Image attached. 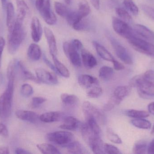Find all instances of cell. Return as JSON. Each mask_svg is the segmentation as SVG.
Masks as SVG:
<instances>
[{
    "label": "cell",
    "instance_id": "obj_1",
    "mask_svg": "<svg viewBox=\"0 0 154 154\" xmlns=\"http://www.w3.org/2000/svg\"><path fill=\"white\" fill-rule=\"evenodd\" d=\"M129 86L136 87L139 96L143 98L154 97V71H147L142 75L135 76L130 80Z\"/></svg>",
    "mask_w": 154,
    "mask_h": 154
},
{
    "label": "cell",
    "instance_id": "obj_2",
    "mask_svg": "<svg viewBox=\"0 0 154 154\" xmlns=\"http://www.w3.org/2000/svg\"><path fill=\"white\" fill-rule=\"evenodd\" d=\"M23 20L16 18L13 30L9 33L7 47L10 54L16 53L25 37Z\"/></svg>",
    "mask_w": 154,
    "mask_h": 154
},
{
    "label": "cell",
    "instance_id": "obj_3",
    "mask_svg": "<svg viewBox=\"0 0 154 154\" xmlns=\"http://www.w3.org/2000/svg\"><path fill=\"white\" fill-rule=\"evenodd\" d=\"M14 80H8L7 87L0 96V117L1 118H8L11 114Z\"/></svg>",
    "mask_w": 154,
    "mask_h": 154
},
{
    "label": "cell",
    "instance_id": "obj_4",
    "mask_svg": "<svg viewBox=\"0 0 154 154\" xmlns=\"http://www.w3.org/2000/svg\"><path fill=\"white\" fill-rule=\"evenodd\" d=\"M35 6L47 24L52 25L56 23L57 18L51 10L50 0H36Z\"/></svg>",
    "mask_w": 154,
    "mask_h": 154
},
{
    "label": "cell",
    "instance_id": "obj_5",
    "mask_svg": "<svg viewBox=\"0 0 154 154\" xmlns=\"http://www.w3.org/2000/svg\"><path fill=\"white\" fill-rule=\"evenodd\" d=\"M49 142L62 147H66L74 141L75 136L68 131H60L49 133L46 136Z\"/></svg>",
    "mask_w": 154,
    "mask_h": 154
},
{
    "label": "cell",
    "instance_id": "obj_6",
    "mask_svg": "<svg viewBox=\"0 0 154 154\" xmlns=\"http://www.w3.org/2000/svg\"><path fill=\"white\" fill-rule=\"evenodd\" d=\"M129 44L137 51L147 56L154 57V45L135 36L128 40Z\"/></svg>",
    "mask_w": 154,
    "mask_h": 154
},
{
    "label": "cell",
    "instance_id": "obj_7",
    "mask_svg": "<svg viewBox=\"0 0 154 154\" xmlns=\"http://www.w3.org/2000/svg\"><path fill=\"white\" fill-rule=\"evenodd\" d=\"M112 26L118 34L127 40L136 36L134 30L128 24L116 17H113L112 19Z\"/></svg>",
    "mask_w": 154,
    "mask_h": 154
},
{
    "label": "cell",
    "instance_id": "obj_8",
    "mask_svg": "<svg viewBox=\"0 0 154 154\" xmlns=\"http://www.w3.org/2000/svg\"><path fill=\"white\" fill-rule=\"evenodd\" d=\"M82 110L85 118L92 117L96 119L97 122L104 123L105 117L102 112L89 101H85L82 104Z\"/></svg>",
    "mask_w": 154,
    "mask_h": 154
},
{
    "label": "cell",
    "instance_id": "obj_9",
    "mask_svg": "<svg viewBox=\"0 0 154 154\" xmlns=\"http://www.w3.org/2000/svg\"><path fill=\"white\" fill-rule=\"evenodd\" d=\"M110 41L118 58L126 64H133V59L127 49L114 38H110Z\"/></svg>",
    "mask_w": 154,
    "mask_h": 154
},
{
    "label": "cell",
    "instance_id": "obj_10",
    "mask_svg": "<svg viewBox=\"0 0 154 154\" xmlns=\"http://www.w3.org/2000/svg\"><path fill=\"white\" fill-rule=\"evenodd\" d=\"M63 50L65 54L74 66L79 67L81 66L82 59L79 51L73 46L71 42H64Z\"/></svg>",
    "mask_w": 154,
    "mask_h": 154
},
{
    "label": "cell",
    "instance_id": "obj_11",
    "mask_svg": "<svg viewBox=\"0 0 154 154\" xmlns=\"http://www.w3.org/2000/svg\"><path fill=\"white\" fill-rule=\"evenodd\" d=\"M36 77L41 83L48 85H57L58 80L55 73L50 72L43 68H38L35 70Z\"/></svg>",
    "mask_w": 154,
    "mask_h": 154
},
{
    "label": "cell",
    "instance_id": "obj_12",
    "mask_svg": "<svg viewBox=\"0 0 154 154\" xmlns=\"http://www.w3.org/2000/svg\"><path fill=\"white\" fill-rule=\"evenodd\" d=\"M87 143L90 147L93 153L102 154L105 153L104 152V143L101 137L94 136L90 138Z\"/></svg>",
    "mask_w": 154,
    "mask_h": 154
},
{
    "label": "cell",
    "instance_id": "obj_13",
    "mask_svg": "<svg viewBox=\"0 0 154 154\" xmlns=\"http://www.w3.org/2000/svg\"><path fill=\"white\" fill-rule=\"evenodd\" d=\"M31 36L33 41L38 42L40 41L43 30L39 19L37 17L32 18L31 23Z\"/></svg>",
    "mask_w": 154,
    "mask_h": 154
},
{
    "label": "cell",
    "instance_id": "obj_14",
    "mask_svg": "<svg viewBox=\"0 0 154 154\" xmlns=\"http://www.w3.org/2000/svg\"><path fill=\"white\" fill-rule=\"evenodd\" d=\"M44 33L48 44L50 53L51 56H57V41L53 32L47 27L44 28Z\"/></svg>",
    "mask_w": 154,
    "mask_h": 154
},
{
    "label": "cell",
    "instance_id": "obj_15",
    "mask_svg": "<svg viewBox=\"0 0 154 154\" xmlns=\"http://www.w3.org/2000/svg\"><path fill=\"white\" fill-rule=\"evenodd\" d=\"M78 81L79 85L83 88H90L99 85V81L97 78L87 74L80 75Z\"/></svg>",
    "mask_w": 154,
    "mask_h": 154
},
{
    "label": "cell",
    "instance_id": "obj_16",
    "mask_svg": "<svg viewBox=\"0 0 154 154\" xmlns=\"http://www.w3.org/2000/svg\"><path fill=\"white\" fill-rule=\"evenodd\" d=\"M15 115L20 120L27 121L32 124H36L40 120L39 116L32 111L19 110L16 111Z\"/></svg>",
    "mask_w": 154,
    "mask_h": 154
},
{
    "label": "cell",
    "instance_id": "obj_17",
    "mask_svg": "<svg viewBox=\"0 0 154 154\" xmlns=\"http://www.w3.org/2000/svg\"><path fill=\"white\" fill-rule=\"evenodd\" d=\"M80 122L74 116H68L64 119L63 124L60 125V128L68 131H75L80 128Z\"/></svg>",
    "mask_w": 154,
    "mask_h": 154
},
{
    "label": "cell",
    "instance_id": "obj_18",
    "mask_svg": "<svg viewBox=\"0 0 154 154\" xmlns=\"http://www.w3.org/2000/svg\"><path fill=\"white\" fill-rule=\"evenodd\" d=\"M134 30L136 33L147 40L154 42V33L146 26L142 24H136L134 26Z\"/></svg>",
    "mask_w": 154,
    "mask_h": 154
},
{
    "label": "cell",
    "instance_id": "obj_19",
    "mask_svg": "<svg viewBox=\"0 0 154 154\" xmlns=\"http://www.w3.org/2000/svg\"><path fill=\"white\" fill-rule=\"evenodd\" d=\"M81 52L82 61L85 68L91 69L97 66V61L95 57L91 53L84 49Z\"/></svg>",
    "mask_w": 154,
    "mask_h": 154
},
{
    "label": "cell",
    "instance_id": "obj_20",
    "mask_svg": "<svg viewBox=\"0 0 154 154\" xmlns=\"http://www.w3.org/2000/svg\"><path fill=\"white\" fill-rule=\"evenodd\" d=\"M6 9V25L8 28L9 33L13 30L15 24L14 18V9L13 5L12 3H7Z\"/></svg>",
    "mask_w": 154,
    "mask_h": 154
},
{
    "label": "cell",
    "instance_id": "obj_21",
    "mask_svg": "<svg viewBox=\"0 0 154 154\" xmlns=\"http://www.w3.org/2000/svg\"><path fill=\"white\" fill-rule=\"evenodd\" d=\"M93 43L97 53L101 58L104 60L111 62L115 59L112 54L103 45L96 41L93 42Z\"/></svg>",
    "mask_w": 154,
    "mask_h": 154
},
{
    "label": "cell",
    "instance_id": "obj_22",
    "mask_svg": "<svg viewBox=\"0 0 154 154\" xmlns=\"http://www.w3.org/2000/svg\"><path fill=\"white\" fill-rule=\"evenodd\" d=\"M61 113L57 111L46 112L39 116V119L42 122L46 123H51L57 122L61 118Z\"/></svg>",
    "mask_w": 154,
    "mask_h": 154
},
{
    "label": "cell",
    "instance_id": "obj_23",
    "mask_svg": "<svg viewBox=\"0 0 154 154\" xmlns=\"http://www.w3.org/2000/svg\"><path fill=\"white\" fill-rule=\"evenodd\" d=\"M27 55L30 59L37 61L40 59L42 51L40 47L36 43H31L28 48Z\"/></svg>",
    "mask_w": 154,
    "mask_h": 154
},
{
    "label": "cell",
    "instance_id": "obj_24",
    "mask_svg": "<svg viewBox=\"0 0 154 154\" xmlns=\"http://www.w3.org/2000/svg\"><path fill=\"white\" fill-rule=\"evenodd\" d=\"M61 101L64 105L69 107H74L79 103V99L75 95L63 93L60 96Z\"/></svg>",
    "mask_w": 154,
    "mask_h": 154
},
{
    "label": "cell",
    "instance_id": "obj_25",
    "mask_svg": "<svg viewBox=\"0 0 154 154\" xmlns=\"http://www.w3.org/2000/svg\"><path fill=\"white\" fill-rule=\"evenodd\" d=\"M52 57L54 65L58 74L64 77H69L70 73L67 68L58 59L57 56H52Z\"/></svg>",
    "mask_w": 154,
    "mask_h": 154
},
{
    "label": "cell",
    "instance_id": "obj_26",
    "mask_svg": "<svg viewBox=\"0 0 154 154\" xmlns=\"http://www.w3.org/2000/svg\"><path fill=\"white\" fill-rule=\"evenodd\" d=\"M131 90L130 86H119L115 89L113 95L121 101L127 96Z\"/></svg>",
    "mask_w": 154,
    "mask_h": 154
},
{
    "label": "cell",
    "instance_id": "obj_27",
    "mask_svg": "<svg viewBox=\"0 0 154 154\" xmlns=\"http://www.w3.org/2000/svg\"><path fill=\"white\" fill-rule=\"evenodd\" d=\"M37 148L42 154H60L59 150L53 145L48 143H42L37 145Z\"/></svg>",
    "mask_w": 154,
    "mask_h": 154
},
{
    "label": "cell",
    "instance_id": "obj_28",
    "mask_svg": "<svg viewBox=\"0 0 154 154\" xmlns=\"http://www.w3.org/2000/svg\"><path fill=\"white\" fill-rule=\"evenodd\" d=\"M68 152L69 153L81 154L85 153V148L83 145L78 141H73L66 146Z\"/></svg>",
    "mask_w": 154,
    "mask_h": 154
},
{
    "label": "cell",
    "instance_id": "obj_29",
    "mask_svg": "<svg viewBox=\"0 0 154 154\" xmlns=\"http://www.w3.org/2000/svg\"><path fill=\"white\" fill-rule=\"evenodd\" d=\"M114 71L111 67L104 66L101 67L99 71V77L102 80L108 81L112 78Z\"/></svg>",
    "mask_w": 154,
    "mask_h": 154
},
{
    "label": "cell",
    "instance_id": "obj_30",
    "mask_svg": "<svg viewBox=\"0 0 154 154\" xmlns=\"http://www.w3.org/2000/svg\"><path fill=\"white\" fill-rule=\"evenodd\" d=\"M90 11V6L86 0H82L80 2L77 11L82 19L87 17L89 14Z\"/></svg>",
    "mask_w": 154,
    "mask_h": 154
},
{
    "label": "cell",
    "instance_id": "obj_31",
    "mask_svg": "<svg viewBox=\"0 0 154 154\" xmlns=\"http://www.w3.org/2000/svg\"><path fill=\"white\" fill-rule=\"evenodd\" d=\"M18 67L20 69L22 72L23 75L25 79L32 80L37 83H40L37 77H35L32 72L27 70L25 65H24V63L22 61H19Z\"/></svg>",
    "mask_w": 154,
    "mask_h": 154
},
{
    "label": "cell",
    "instance_id": "obj_32",
    "mask_svg": "<svg viewBox=\"0 0 154 154\" xmlns=\"http://www.w3.org/2000/svg\"><path fill=\"white\" fill-rule=\"evenodd\" d=\"M131 123L134 126L140 129H149L152 127L150 121L144 118H134L131 120Z\"/></svg>",
    "mask_w": 154,
    "mask_h": 154
},
{
    "label": "cell",
    "instance_id": "obj_33",
    "mask_svg": "<svg viewBox=\"0 0 154 154\" xmlns=\"http://www.w3.org/2000/svg\"><path fill=\"white\" fill-rule=\"evenodd\" d=\"M86 124L88 126L89 128L92 130V132L97 135L101 136V130L100 127L98 124L97 121L96 119L92 117L85 118Z\"/></svg>",
    "mask_w": 154,
    "mask_h": 154
},
{
    "label": "cell",
    "instance_id": "obj_34",
    "mask_svg": "<svg viewBox=\"0 0 154 154\" xmlns=\"http://www.w3.org/2000/svg\"><path fill=\"white\" fill-rule=\"evenodd\" d=\"M18 61L16 59L12 60L7 69V77L8 80H14L16 75V69L18 67Z\"/></svg>",
    "mask_w": 154,
    "mask_h": 154
},
{
    "label": "cell",
    "instance_id": "obj_35",
    "mask_svg": "<svg viewBox=\"0 0 154 154\" xmlns=\"http://www.w3.org/2000/svg\"><path fill=\"white\" fill-rule=\"evenodd\" d=\"M125 115L129 117L134 118H146L149 116V112L133 109L126 111Z\"/></svg>",
    "mask_w": 154,
    "mask_h": 154
},
{
    "label": "cell",
    "instance_id": "obj_36",
    "mask_svg": "<svg viewBox=\"0 0 154 154\" xmlns=\"http://www.w3.org/2000/svg\"><path fill=\"white\" fill-rule=\"evenodd\" d=\"M66 19L68 23L72 27L82 19L80 17L77 11H70V10H69V12L67 15Z\"/></svg>",
    "mask_w": 154,
    "mask_h": 154
},
{
    "label": "cell",
    "instance_id": "obj_37",
    "mask_svg": "<svg viewBox=\"0 0 154 154\" xmlns=\"http://www.w3.org/2000/svg\"><path fill=\"white\" fill-rule=\"evenodd\" d=\"M54 6L56 13L61 17L66 18L69 11L66 6L62 3L58 2H55Z\"/></svg>",
    "mask_w": 154,
    "mask_h": 154
},
{
    "label": "cell",
    "instance_id": "obj_38",
    "mask_svg": "<svg viewBox=\"0 0 154 154\" xmlns=\"http://www.w3.org/2000/svg\"><path fill=\"white\" fill-rule=\"evenodd\" d=\"M116 14L119 18H121L122 20L126 22L127 23H131L132 22V18L131 15L125 9L118 7L116 9Z\"/></svg>",
    "mask_w": 154,
    "mask_h": 154
},
{
    "label": "cell",
    "instance_id": "obj_39",
    "mask_svg": "<svg viewBox=\"0 0 154 154\" xmlns=\"http://www.w3.org/2000/svg\"><path fill=\"white\" fill-rule=\"evenodd\" d=\"M123 4L125 7L132 14L134 15L138 14L139 9L133 0H123Z\"/></svg>",
    "mask_w": 154,
    "mask_h": 154
},
{
    "label": "cell",
    "instance_id": "obj_40",
    "mask_svg": "<svg viewBox=\"0 0 154 154\" xmlns=\"http://www.w3.org/2000/svg\"><path fill=\"white\" fill-rule=\"evenodd\" d=\"M122 101L117 98L114 95H112L107 103L105 105L104 107V110L105 111H109L112 110L116 106L118 105L121 103Z\"/></svg>",
    "mask_w": 154,
    "mask_h": 154
},
{
    "label": "cell",
    "instance_id": "obj_41",
    "mask_svg": "<svg viewBox=\"0 0 154 154\" xmlns=\"http://www.w3.org/2000/svg\"><path fill=\"white\" fill-rule=\"evenodd\" d=\"M147 146L146 143L143 141H140L135 144L133 152L134 154H145L147 152Z\"/></svg>",
    "mask_w": 154,
    "mask_h": 154
},
{
    "label": "cell",
    "instance_id": "obj_42",
    "mask_svg": "<svg viewBox=\"0 0 154 154\" xmlns=\"http://www.w3.org/2000/svg\"><path fill=\"white\" fill-rule=\"evenodd\" d=\"M107 137L109 140L114 143L120 144L122 143V141L121 138L111 128H107L106 130Z\"/></svg>",
    "mask_w": 154,
    "mask_h": 154
},
{
    "label": "cell",
    "instance_id": "obj_43",
    "mask_svg": "<svg viewBox=\"0 0 154 154\" xmlns=\"http://www.w3.org/2000/svg\"><path fill=\"white\" fill-rule=\"evenodd\" d=\"M103 93L102 88L99 86H95L87 92V96L91 98H97L99 97Z\"/></svg>",
    "mask_w": 154,
    "mask_h": 154
},
{
    "label": "cell",
    "instance_id": "obj_44",
    "mask_svg": "<svg viewBox=\"0 0 154 154\" xmlns=\"http://www.w3.org/2000/svg\"><path fill=\"white\" fill-rule=\"evenodd\" d=\"M32 86L29 84H24L21 87V93L24 97H29L33 94Z\"/></svg>",
    "mask_w": 154,
    "mask_h": 154
},
{
    "label": "cell",
    "instance_id": "obj_45",
    "mask_svg": "<svg viewBox=\"0 0 154 154\" xmlns=\"http://www.w3.org/2000/svg\"><path fill=\"white\" fill-rule=\"evenodd\" d=\"M104 152L105 153L109 154H119L121 153L120 150L115 146L105 143L104 144Z\"/></svg>",
    "mask_w": 154,
    "mask_h": 154
},
{
    "label": "cell",
    "instance_id": "obj_46",
    "mask_svg": "<svg viewBox=\"0 0 154 154\" xmlns=\"http://www.w3.org/2000/svg\"><path fill=\"white\" fill-rule=\"evenodd\" d=\"M141 9L148 17L154 20V8L148 5H141Z\"/></svg>",
    "mask_w": 154,
    "mask_h": 154
},
{
    "label": "cell",
    "instance_id": "obj_47",
    "mask_svg": "<svg viewBox=\"0 0 154 154\" xmlns=\"http://www.w3.org/2000/svg\"><path fill=\"white\" fill-rule=\"evenodd\" d=\"M47 99L42 97H34L32 98V107L36 108L45 103Z\"/></svg>",
    "mask_w": 154,
    "mask_h": 154
},
{
    "label": "cell",
    "instance_id": "obj_48",
    "mask_svg": "<svg viewBox=\"0 0 154 154\" xmlns=\"http://www.w3.org/2000/svg\"><path fill=\"white\" fill-rule=\"evenodd\" d=\"M87 26H88L87 22L84 20V19H82L75 26H73V28L76 30L80 31L85 30Z\"/></svg>",
    "mask_w": 154,
    "mask_h": 154
},
{
    "label": "cell",
    "instance_id": "obj_49",
    "mask_svg": "<svg viewBox=\"0 0 154 154\" xmlns=\"http://www.w3.org/2000/svg\"><path fill=\"white\" fill-rule=\"evenodd\" d=\"M71 42L79 51L81 52L83 49H84L83 44L79 40L75 39L73 40Z\"/></svg>",
    "mask_w": 154,
    "mask_h": 154
},
{
    "label": "cell",
    "instance_id": "obj_50",
    "mask_svg": "<svg viewBox=\"0 0 154 154\" xmlns=\"http://www.w3.org/2000/svg\"><path fill=\"white\" fill-rule=\"evenodd\" d=\"M0 135L4 137H7L9 136V132L7 127L2 123H0Z\"/></svg>",
    "mask_w": 154,
    "mask_h": 154
},
{
    "label": "cell",
    "instance_id": "obj_51",
    "mask_svg": "<svg viewBox=\"0 0 154 154\" xmlns=\"http://www.w3.org/2000/svg\"><path fill=\"white\" fill-rule=\"evenodd\" d=\"M43 60H44V62L46 63V64L53 71H54L55 73H57V74H58V73L57 71V69H56V67H55V65H53L52 63H51V61L49 60L47 58V57L45 56V55H43Z\"/></svg>",
    "mask_w": 154,
    "mask_h": 154
},
{
    "label": "cell",
    "instance_id": "obj_52",
    "mask_svg": "<svg viewBox=\"0 0 154 154\" xmlns=\"http://www.w3.org/2000/svg\"><path fill=\"white\" fill-rule=\"evenodd\" d=\"M113 63V66H114V69L116 71L123 70L125 68V66L122 63L119 62L118 61L116 60V59L112 61Z\"/></svg>",
    "mask_w": 154,
    "mask_h": 154
},
{
    "label": "cell",
    "instance_id": "obj_53",
    "mask_svg": "<svg viewBox=\"0 0 154 154\" xmlns=\"http://www.w3.org/2000/svg\"><path fill=\"white\" fill-rule=\"evenodd\" d=\"M5 45V41L3 37H0V68L2 62V55Z\"/></svg>",
    "mask_w": 154,
    "mask_h": 154
},
{
    "label": "cell",
    "instance_id": "obj_54",
    "mask_svg": "<svg viewBox=\"0 0 154 154\" xmlns=\"http://www.w3.org/2000/svg\"><path fill=\"white\" fill-rule=\"evenodd\" d=\"M147 153L154 154V139H153L147 146Z\"/></svg>",
    "mask_w": 154,
    "mask_h": 154
},
{
    "label": "cell",
    "instance_id": "obj_55",
    "mask_svg": "<svg viewBox=\"0 0 154 154\" xmlns=\"http://www.w3.org/2000/svg\"><path fill=\"white\" fill-rule=\"evenodd\" d=\"M15 153L17 154H31V153L29 151L27 150H24L23 148H18L15 150Z\"/></svg>",
    "mask_w": 154,
    "mask_h": 154
},
{
    "label": "cell",
    "instance_id": "obj_56",
    "mask_svg": "<svg viewBox=\"0 0 154 154\" xmlns=\"http://www.w3.org/2000/svg\"><path fill=\"white\" fill-rule=\"evenodd\" d=\"M92 6L97 9L98 10L100 8V0H90Z\"/></svg>",
    "mask_w": 154,
    "mask_h": 154
},
{
    "label": "cell",
    "instance_id": "obj_57",
    "mask_svg": "<svg viewBox=\"0 0 154 154\" xmlns=\"http://www.w3.org/2000/svg\"><path fill=\"white\" fill-rule=\"evenodd\" d=\"M148 110L149 114L154 115V102H152L148 105Z\"/></svg>",
    "mask_w": 154,
    "mask_h": 154
},
{
    "label": "cell",
    "instance_id": "obj_58",
    "mask_svg": "<svg viewBox=\"0 0 154 154\" xmlns=\"http://www.w3.org/2000/svg\"><path fill=\"white\" fill-rule=\"evenodd\" d=\"M0 154H10L9 148L7 146H0Z\"/></svg>",
    "mask_w": 154,
    "mask_h": 154
},
{
    "label": "cell",
    "instance_id": "obj_59",
    "mask_svg": "<svg viewBox=\"0 0 154 154\" xmlns=\"http://www.w3.org/2000/svg\"><path fill=\"white\" fill-rule=\"evenodd\" d=\"M7 0H1V2H2V6L3 8L5 9L7 6Z\"/></svg>",
    "mask_w": 154,
    "mask_h": 154
},
{
    "label": "cell",
    "instance_id": "obj_60",
    "mask_svg": "<svg viewBox=\"0 0 154 154\" xmlns=\"http://www.w3.org/2000/svg\"><path fill=\"white\" fill-rule=\"evenodd\" d=\"M65 2L67 5H70L71 3L72 0H65Z\"/></svg>",
    "mask_w": 154,
    "mask_h": 154
},
{
    "label": "cell",
    "instance_id": "obj_61",
    "mask_svg": "<svg viewBox=\"0 0 154 154\" xmlns=\"http://www.w3.org/2000/svg\"><path fill=\"white\" fill-rule=\"evenodd\" d=\"M152 134L154 135V124L153 126L152 129Z\"/></svg>",
    "mask_w": 154,
    "mask_h": 154
}]
</instances>
